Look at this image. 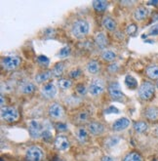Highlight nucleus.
I'll list each match as a JSON object with an SVG mask.
<instances>
[{"label":"nucleus","instance_id":"25","mask_svg":"<svg viewBox=\"0 0 158 161\" xmlns=\"http://www.w3.org/2000/svg\"><path fill=\"white\" fill-rule=\"evenodd\" d=\"M89 117L90 114L87 110H81L78 111L75 116H74V121H75L77 124L81 125L83 123H89Z\"/></svg>","mask_w":158,"mask_h":161},{"label":"nucleus","instance_id":"12","mask_svg":"<svg viewBox=\"0 0 158 161\" xmlns=\"http://www.w3.org/2000/svg\"><path fill=\"white\" fill-rule=\"evenodd\" d=\"M142 114L147 122H158V107L148 106L143 110Z\"/></svg>","mask_w":158,"mask_h":161},{"label":"nucleus","instance_id":"2","mask_svg":"<svg viewBox=\"0 0 158 161\" xmlns=\"http://www.w3.org/2000/svg\"><path fill=\"white\" fill-rule=\"evenodd\" d=\"M90 31V25L89 23L84 20V19H76L71 24L70 32L71 35L76 39H83L87 36Z\"/></svg>","mask_w":158,"mask_h":161},{"label":"nucleus","instance_id":"10","mask_svg":"<svg viewBox=\"0 0 158 161\" xmlns=\"http://www.w3.org/2000/svg\"><path fill=\"white\" fill-rule=\"evenodd\" d=\"M87 130L89 132V134H91L92 136H101L105 133V125L101 122L97 121V120H92L89 121V123H87Z\"/></svg>","mask_w":158,"mask_h":161},{"label":"nucleus","instance_id":"41","mask_svg":"<svg viewBox=\"0 0 158 161\" xmlns=\"http://www.w3.org/2000/svg\"><path fill=\"white\" fill-rule=\"evenodd\" d=\"M108 112H118V109L116 108H114V107H110L108 109H106V113H108Z\"/></svg>","mask_w":158,"mask_h":161},{"label":"nucleus","instance_id":"26","mask_svg":"<svg viewBox=\"0 0 158 161\" xmlns=\"http://www.w3.org/2000/svg\"><path fill=\"white\" fill-rule=\"evenodd\" d=\"M51 70L53 73V77H62L64 70H66V64L63 62H59L54 65Z\"/></svg>","mask_w":158,"mask_h":161},{"label":"nucleus","instance_id":"15","mask_svg":"<svg viewBox=\"0 0 158 161\" xmlns=\"http://www.w3.org/2000/svg\"><path fill=\"white\" fill-rule=\"evenodd\" d=\"M130 124H131V121L130 119H128L127 117H121L117 120H115L112 125H111V129H112L114 132H120V131H123L125 129H127Z\"/></svg>","mask_w":158,"mask_h":161},{"label":"nucleus","instance_id":"13","mask_svg":"<svg viewBox=\"0 0 158 161\" xmlns=\"http://www.w3.org/2000/svg\"><path fill=\"white\" fill-rule=\"evenodd\" d=\"M150 16V10L145 6H139L137 7L132 13V18L135 22H144L145 19Z\"/></svg>","mask_w":158,"mask_h":161},{"label":"nucleus","instance_id":"45","mask_svg":"<svg viewBox=\"0 0 158 161\" xmlns=\"http://www.w3.org/2000/svg\"><path fill=\"white\" fill-rule=\"evenodd\" d=\"M154 161H158V159H156V160H154Z\"/></svg>","mask_w":158,"mask_h":161},{"label":"nucleus","instance_id":"9","mask_svg":"<svg viewBox=\"0 0 158 161\" xmlns=\"http://www.w3.org/2000/svg\"><path fill=\"white\" fill-rule=\"evenodd\" d=\"M40 94L41 97L45 100H53L57 95V87L53 82H47L41 86Z\"/></svg>","mask_w":158,"mask_h":161},{"label":"nucleus","instance_id":"38","mask_svg":"<svg viewBox=\"0 0 158 161\" xmlns=\"http://www.w3.org/2000/svg\"><path fill=\"white\" fill-rule=\"evenodd\" d=\"M148 35H150V36H155V35H158V23L153 25L150 28V31H148Z\"/></svg>","mask_w":158,"mask_h":161},{"label":"nucleus","instance_id":"35","mask_svg":"<svg viewBox=\"0 0 158 161\" xmlns=\"http://www.w3.org/2000/svg\"><path fill=\"white\" fill-rule=\"evenodd\" d=\"M75 90H76V93L78 95H80V96H85V95L88 93V88L85 86L84 84H78L75 88Z\"/></svg>","mask_w":158,"mask_h":161},{"label":"nucleus","instance_id":"7","mask_svg":"<svg viewBox=\"0 0 158 161\" xmlns=\"http://www.w3.org/2000/svg\"><path fill=\"white\" fill-rule=\"evenodd\" d=\"M107 92L111 100H113L115 102H124L125 95L122 92V90L120 89V86L117 82L109 83L107 86Z\"/></svg>","mask_w":158,"mask_h":161},{"label":"nucleus","instance_id":"33","mask_svg":"<svg viewBox=\"0 0 158 161\" xmlns=\"http://www.w3.org/2000/svg\"><path fill=\"white\" fill-rule=\"evenodd\" d=\"M44 141L46 142H51L52 139H53V136H52V132L49 128H45L43 127V132H42V137H41Z\"/></svg>","mask_w":158,"mask_h":161},{"label":"nucleus","instance_id":"3","mask_svg":"<svg viewBox=\"0 0 158 161\" xmlns=\"http://www.w3.org/2000/svg\"><path fill=\"white\" fill-rule=\"evenodd\" d=\"M0 115H1V119L3 121L7 123H13L16 122L20 117V112L15 107L5 106L0 109Z\"/></svg>","mask_w":158,"mask_h":161},{"label":"nucleus","instance_id":"30","mask_svg":"<svg viewBox=\"0 0 158 161\" xmlns=\"http://www.w3.org/2000/svg\"><path fill=\"white\" fill-rule=\"evenodd\" d=\"M123 161H144V159L139 153H137V151H132V153H129L124 157Z\"/></svg>","mask_w":158,"mask_h":161},{"label":"nucleus","instance_id":"4","mask_svg":"<svg viewBox=\"0 0 158 161\" xmlns=\"http://www.w3.org/2000/svg\"><path fill=\"white\" fill-rule=\"evenodd\" d=\"M22 64V59L18 56H6L1 59V67L6 71L16 70Z\"/></svg>","mask_w":158,"mask_h":161},{"label":"nucleus","instance_id":"14","mask_svg":"<svg viewBox=\"0 0 158 161\" xmlns=\"http://www.w3.org/2000/svg\"><path fill=\"white\" fill-rule=\"evenodd\" d=\"M54 146L60 151H66L70 147V142L67 136L63 135H59L55 138L54 140Z\"/></svg>","mask_w":158,"mask_h":161},{"label":"nucleus","instance_id":"44","mask_svg":"<svg viewBox=\"0 0 158 161\" xmlns=\"http://www.w3.org/2000/svg\"><path fill=\"white\" fill-rule=\"evenodd\" d=\"M55 161H64V160H63V159H57V160H55Z\"/></svg>","mask_w":158,"mask_h":161},{"label":"nucleus","instance_id":"1","mask_svg":"<svg viewBox=\"0 0 158 161\" xmlns=\"http://www.w3.org/2000/svg\"><path fill=\"white\" fill-rule=\"evenodd\" d=\"M156 94V86L150 80H143L142 83L139 85L138 88V97L141 101L148 103L151 102L155 98Z\"/></svg>","mask_w":158,"mask_h":161},{"label":"nucleus","instance_id":"16","mask_svg":"<svg viewBox=\"0 0 158 161\" xmlns=\"http://www.w3.org/2000/svg\"><path fill=\"white\" fill-rule=\"evenodd\" d=\"M145 76L150 81H158V64H151L144 69Z\"/></svg>","mask_w":158,"mask_h":161},{"label":"nucleus","instance_id":"21","mask_svg":"<svg viewBox=\"0 0 158 161\" xmlns=\"http://www.w3.org/2000/svg\"><path fill=\"white\" fill-rule=\"evenodd\" d=\"M133 129L138 134H144L150 129V124L145 120H138L134 122Z\"/></svg>","mask_w":158,"mask_h":161},{"label":"nucleus","instance_id":"34","mask_svg":"<svg viewBox=\"0 0 158 161\" xmlns=\"http://www.w3.org/2000/svg\"><path fill=\"white\" fill-rule=\"evenodd\" d=\"M70 52H71V50H70L69 47L68 46H64L60 50L58 56L60 57V58H67V57H68L70 55Z\"/></svg>","mask_w":158,"mask_h":161},{"label":"nucleus","instance_id":"29","mask_svg":"<svg viewBox=\"0 0 158 161\" xmlns=\"http://www.w3.org/2000/svg\"><path fill=\"white\" fill-rule=\"evenodd\" d=\"M58 86L62 90H68L72 86V80L69 78H60L58 80Z\"/></svg>","mask_w":158,"mask_h":161},{"label":"nucleus","instance_id":"11","mask_svg":"<svg viewBox=\"0 0 158 161\" xmlns=\"http://www.w3.org/2000/svg\"><path fill=\"white\" fill-rule=\"evenodd\" d=\"M27 129H29L30 136L32 139H38L42 137L43 127L37 120H30L27 123Z\"/></svg>","mask_w":158,"mask_h":161},{"label":"nucleus","instance_id":"37","mask_svg":"<svg viewBox=\"0 0 158 161\" xmlns=\"http://www.w3.org/2000/svg\"><path fill=\"white\" fill-rule=\"evenodd\" d=\"M37 62H38V64H41L44 68H46L49 64V59L46 58L45 56H39L38 58H37Z\"/></svg>","mask_w":158,"mask_h":161},{"label":"nucleus","instance_id":"39","mask_svg":"<svg viewBox=\"0 0 158 161\" xmlns=\"http://www.w3.org/2000/svg\"><path fill=\"white\" fill-rule=\"evenodd\" d=\"M55 128L57 131H60V132H63L68 130V126L64 124V123H62V122H58L57 124L55 125Z\"/></svg>","mask_w":158,"mask_h":161},{"label":"nucleus","instance_id":"8","mask_svg":"<svg viewBox=\"0 0 158 161\" xmlns=\"http://www.w3.org/2000/svg\"><path fill=\"white\" fill-rule=\"evenodd\" d=\"M44 158L43 150L36 146H31L25 151L26 161H42Z\"/></svg>","mask_w":158,"mask_h":161},{"label":"nucleus","instance_id":"32","mask_svg":"<svg viewBox=\"0 0 158 161\" xmlns=\"http://www.w3.org/2000/svg\"><path fill=\"white\" fill-rule=\"evenodd\" d=\"M138 31V25L137 24L135 23H132V24H129L126 27V30H125V32L130 35V36H133L136 34V32Z\"/></svg>","mask_w":158,"mask_h":161},{"label":"nucleus","instance_id":"20","mask_svg":"<svg viewBox=\"0 0 158 161\" xmlns=\"http://www.w3.org/2000/svg\"><path fill=\"white\" fill-rule=\"evenodd\" d=\"M95 44L100 49H103V50L106 49V46L108 44V39H107V36L106 35L105 32L101 31V32H98L96 34V36H95Z\"/></svg>","mask_w":158,"mask_h":161},{"label":"nucleus","instance_id":"27","mask_svg":"<svg viewBox=\"0 0 158 161\" xmlns=\"http://www.w3.org/2000/svg\"><path fill=\"white\" fill-rule=\"evenodd\" d=\"M108 6L107 1H104V0H96V1H93V8L94 10L98 13H103L105 12Z\"/></svg>","mask_w":158,"mask_h":161},{"label":"nucleus","instance_id":"40","mask_svg":"<svg viewBox=\"0 0 158 161\" xmlns=\"http://www.w3.org/2000/svg\"><path fill=\"white\" fill-rule=\"evenodd\" d=\"M101 161H114V159L109 155H104V156H101Z\"/></svg>","mask_w":158,"mask_h":161},{"label":"nucleus","instance_id":"31","mask_svg":"<svg viewBox=\"0 0 158 161\" xmlns=\"http://www.w3.org/2000/svg\"><path fill=\"white\" fill-rule=\"evenodd\" d=\"M83 74V71L81 69H73L68 72V78L73 80V79H79L81 78Z\"/></svg>","mask_w":158,"mask_h":161},{"label":"nucleus","instance_id":"23","mask_svg":"<svg viewBox=\"0 0 158 161\" xmlns=\"http://www.w3.org/2000/svg\"><path fill=\"white\" fill-rule=\"evenodd\" d=\"M101 58L103 61L107 62V63H114V61L117 59V54L113 50L110 49H106L103 50L101 53Z\"/></svg>","mask_w":158,"mask_h":161},{"label":"nucleus","instance_id":"42","mask_svg":"<svg viewBox=\"0 0 158 161\" xmlns=\"http://www.w3.org/2000/svg\"><path fill=\"white\" fill-rule=\"evenodd\" d=\"M147 5H158V1H148L146 2Z\"/></svg>","mask_w":158,"mask_h":161},{"label":"nucleus","instance_id":"36","mask_svg":"<svg viewBox=\"0 0 158 161\" xmlns=\"http://www.w3.org/2000/svg\"><path fill=\"white\" fill-rule=\"evenodd\" d=\"M120 70V67L117 63H111L108 65V71L111 73H117Z\"/></svg>","mask_w":158,"mask_h":161},{"label":"nucleus","instance_id":"19","mask_svg":"<svg viewBox=\"0 0 158 161\" xmlns=\"http://www.w3.org/2000/svg\"><path fill=\"white\" fill-rule=\"evenodd\" d=\"M101 25H103L105 30L107 31H115L117 28V23L113 18H111L109 16H105L101 20Z\"/></svg>","mask_w":158,"mask_h":161},{"label":"nucleus","instance_id":"17","mask_svg":"<svg viewBox=\"0 0 158 161\" xmlns=\"http://www.w3.org/2000/svg\"><path fill=\"white\" fill-rule=\"evenodd\" d=\"M52 77H53L52 70L46 69V70H43V71H40L37 73L34 77V80L37 84H45V83H47Z\"/></svg>","mask_w":158,"mask_h":161},{"label":"nucleus","instance_id":"5","mask_svg":"<svg viewBox=\"0 0 158 161\" xmlns=\"http://www.w3.org/2000/svg\"><path fill=\"white\" fill-rule=\"evenodd\" d=\"M106 89V82L101 78H94L88 87V93L93 97H99Z\"/></svg>","mask_w":158,"mask_h":161},{"label":"nucleus","instance_id":"18","mask_svg":"<svg viewBox=\"0 0 158 161\" xmlns=\"http://www.w3.org/2000/svg\"><path fill=\"white\" fill-rule=\"evenodd\" d=\"M36 90V85L30 81H24L20 84V92L24 95H32Z\"/></svg>","mask_w":158,"mask_h":161},{"label":"nucleus","instance_id":"43","mask_svg":"<svg viewBox=\"0 0 158 161\" xmlns=\"http://www.w3.org/2000/svg\"><path fill=\"white\" fill-rule=\"evenodd\" d=\"M155 86H156V89L158 90V81H156V82H155Z\"/></svg>","mask_w":158,"mask_h":161},{"label":"nucleus","instance_id":"22","mask_svg":"<svg viewBox=\"0 0 158 161\" xmlns=\"http://www.w3.org/2000/svg\"><path fill=\"white\" fill-rule=\"evenodd\" d=\"M85 70L92 75H96L101 71V64L96 60H91L89 61L85 65Z\"/></svg>","mask_w":158,"mask_h":161},{"label":"nucleus","instance_id":"24","mask_svg":"<svg viewBox=\"0 0 158 161\" xmlns=\"http://www.w3.org/2000/svg\"><path fill=\"white\" fill-rule=\"evenodd\" d=\"M76 138H77V141L81 144L87 143L88 139H89V132H88L87 128L79 126L76 129Z\"/></svg>","mask_w":158,"mask_h":161},{"label":"nucleus","instance_id":"28","mask_svg":"<svg viewBox=\"0 0 158 161\" xmlns=\"http://www.w3.org/2000/svg\"><path fill=\"white\" fill-rule=\"evenodd\" d=\"M125 84L127 85V87L131 90L139 88V84H138L137 79L135 77H133L132 75H127L125 77Z\"/></svg>","mask_w":158,"mask_h":161},{"label":"nucleus","instance_id":"6","mask_svg":"<svg viewBox=\"0 0 158 161\" xmlns=\"http://www.w3.org/2000/svg\"><path fill=\"white\" fill-rule=\"evenodd\" d=\"M64 115L66 111L64 108L61 105L60 103H52L48 107V116L53 120H62Z\"/></svg>","mask_w":158,"mask_h":161}]
</instances>
